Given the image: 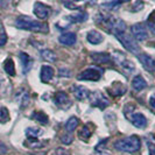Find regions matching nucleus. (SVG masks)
I'll return each instance as SVG.
<instances>
[{"label":"nucleus","instance_id":"2","mask_svg":"<svg viewBox=\"0 0 155 155\" xmlns=\"http://www.w3.org/2000/svg\"><path fill=\"white\" fill-rule=\"evenodd\" d=\"M113 147L116 148L117 150H120V152L135 153L141 147V140L137 135H131V137L125 138V139L117 140L113 143Z\"/></svg>","mask_w":155,"mask_h":155},{"label":"nucleus","instance_id":"31","mask_svg":"<svg viewBox=\"0 0 155 155\" xmlns=\"http://www.w3.org/2000/svg\"><path fill=\"white\" fill-rule=\"evenodd\" d=\"M7 42V35L4 29H0V47L5 46Z\"/></svg>","mask_w":155,"mask_h":155},{"label":"nucleus","instance_id":"14","mask_svg":"<svg viewBox=\"0 0 155 155\" xmlns=\"http://www.w3.org/2000/svg\"><path fill=\"white\" fill-rule=\"evenodd\" d=\"M19 57H20V61H21V64H22V72L23 74H27L31 69L34 61H33V58L29 55L23 53V51H21L19 54Z\"/></svg>","mask_w":155,"mask_h":155},{"label":"nucleus","instance_id":"20","mask_svg":"<svg viewBox=\"0 0 155 155\" xmlns=\"http://www.w3.org/2000/svg\"><path fill=\"white\" fill-rule=\"evenodd\" d=\"M91 58L96 63H99V64H103V63H107L111 60V56L106 53H93L91 54Z\"/></svg>","mask_w":155,"mask_h":155},{"label":"nucleus","instance_id":"16","mask_svg":"<svg viewBox=\"0 0 155 155\" xmlns=\"http://www.w3.org/2000/svg\"><path fill=\"white\" fill-rule=\"evenodd\" d=\"M15 98L21 109L26 107V106L28 105V103H29V94L27 92V90H25V89H21V90H19V91L16 92Z\"/></svg>","mask_w":155,"mask_h":155},{"label":"nucleus","instance_id":"5","mask_svg":"<svg viewBox=\"0 0 155 155\" xmlns=\"http://www.w3.org/2000/svg\"><path fill=\"white\" fill-rule=\"evenodd\" d=\"M89 98H90V103H91L92 106L99 107V109H101V110L105 109V107L109 105V99H107L103 93L98 92V91L90 93Z\"/></svg>","mask_w":155,"mask_h":155},{"label":"nucleus","instance_id":"7","mask_svg":"<svg viewBox=\"0 0 155 155\" xmlns=\"http://www.w3.org/2000/svg\"><path fill=\"white\" fill-rule=\"evenodd\" d=\"M113 60H114V62H116L121 69H124L125 71H127V72H130V71H132V70L134 69L133 63L131 62V61H128L121 53H116V54L113 55Z\"/></svg>","mask_w":155,"mask_h":155},{"label":"nucleus","instance_id":"38","mask_svg":"<svg viewBox=\"0 0 155 155\" xmlns=\"http://www.w3.org/2000/svg\"><path fill=\"white\" fill-rule=\"evenodd\" d=\"M152 16H154V18H155V12H153V14H152Z\"/></svg>","mask_w":155,"mask_h":155},{"label":"nucleus","instance_id":"34","mask_svg":"<svg viewBox=\"0 0 155 155\" xmlns=\"http://www.w3.org/2000/svg\"><path fill=\"white\" fill-rule=\"evenodd\" d=\"M6 153H7V147H6V145L0 141V155H4V154H6Z\"/></svg>","mask_w":155,"mask_h":155},{"label":"nucleus","instance_id":"29","mask_svg":"<svg viewBox=\"0 0 155 155\" xmlns=\"http://www.w3.org/2000/svg\"><path fill=\"white\" fill-rule=\"evenodd\" d=\"M119 5H121V2H119V1H111V2H104L101 6L109 8V9H114V7L119 6Z\"/></svg>","mask_w":155,"mask_h":155},{"label":"nucleus","instance_id":"36","mask_svg":"<svg viewBox=\"0 0 155 155\" xmlns=\"http://www.w3.org/2000/svg\"><path fill=\"white\" fill-rule=\"evenodd\" d=\"M147 26H148V28L150 29V31H152L153 34H155V23L154 22H148Z\"/></svg>","mask_w":155,"mask_h":155},{"label":"nucleus","instance_id":"11","mask_svg":"<svg viewBox=\"0 0 155 155\" xmlns=\"http://www.w3.org/2000/svg\"><path fill=\"white\" fill-rule=\"evenodd\" d=\"M71 91L77 101H84L90 96V91L82 85H74L71 87Z\"/></svg>","mask_w":155,"mask_h":155},{"label":"nucleus","instance_id":"23","mask_svg":"<svg viewBox=\"0 0 155 155\" xmlns=\"http://www.w3.org/2000/svg\"><path fill=\"white\" fill-rule=\"evenodd\" d=\"M4 69L6 71V74L9 76H15V65L12 58H7L5 62H4Z\"/></svg>","mask_w":155,"mask_h":155},{"label":"nucleus","instance_id":"22","mask_svg":"<svg viewBox=\"0 0 155 155\" xmlns=\"http://www.w3.org/2000/svg\"><path fill=\"white\" fill-rule=\"evenodd\" d=\"M41 57L42 60H45L47 62H50V63H55L57 61V56L55 54L54 51L49 50V49H43L41 51Z\"/></svg>","mask_w":155,"mask_h":155},{"label":"nucleus","instance_id":"1","mask_svg":"<svg viewBox=\"0 0 155 155\" xmlns=\"http://www.w3.org/2000/svg\"><path fill=\"white\" fill-rule=\"evenodd\" d=\"M15 26L19 29L31 31L35 33H48V25L34 20L29 16H19L15 20Z\"/></svg>","mask_w":155,"mask_h":155},{"label":"nucleus","instance_id":"8","mask_svg":"<svg viewBox=\"0 0 155 155\" xmlns=\"http://www.w3.org/2000/svg\"><path fill=\"white\" fill-rule=\"evenodd\" d=\"M33 12L35 16L38 19H41V20H45L49 16V13H50V7L47 6L42 2H35L34 4V8H33Z\"/></svg>","mask_w":155,"mask_h":155},{"label":"nucleus","instance_id":"4","mask_svg":"<svg viewBox=\"0 0 155 155\" xmlns=\"http://www.w3.org/2000/svg\"><path fill=\"white\" fill-rule=\"evenodd\" d=\"M103 74V69L101 68H89L81 72L77 76L78 81H99Z\"/></svg>","mask_w":155,"mask_h":155},{"label":"nucleus","instance_id":"32","mask_svg":"<svg viewBox=\"0 0 155 155\" xmlns=\"http://www.w3.org/2000/svg\"><path fill=\"white\" fill-rule=\"evenodd\" d=\"M70 75H71V72L69 69L62 68V69L58 70V76H61V77H70Z\"/></svg>","mask_w":155,"mask_h":155},{"label":"nucleus","instance_id":"13","mask_svg":"<svg viewBox=\"0 0 155 155\" xmlns=\"http://www.w3.org/2000/svg\"><path fill=\"white\" fill-rule=\"evenodd\" d=\"M76 34L72 33V31H67V33H63L62 35L58 38V42L62 43L64 46H74L76 43Z\"/></svg>","mask_w":155,"mask_h":155},{"label":"nucleus","instance_id":"24","mask_svg":"<svg viewBox=\"0 0 155 155\" xmlns=\"http://www.w3.org/2000/svg\"><path fill=\"white\" fill-rule=\"evenodd\" d=\"M92 135V131L90 130V126L89 125H84L83 126V128L79 131L78 133V137H79V139L83 140L84 142H86L87 140L90 139V137Z\"/></svg>","mask_w":155,"mask_h":155},{"label":"nucleus","instance_id":"6","mask_svg":"<svg viewBox=\"0 0 155 155\" xmlns=\"http://www.w3.org/2000/svg\"><path fill=\"white\" fill-rule=\"evenodd\" d=\"M131 33L134 36V39L138 41H145L148 38L147 28L143 23H137L131 27Z\"/></svg>","mask_w":155,"mask_h":155},{"label":"nucleus","instance_id":"37","mask_svg":"<svg viewBox=\"0 0 155 155\" xmlns=\"http://www.w3.org/2000/svg\"><path fill=\"white\" fill-rule=\"evenodd\" d=\"M64 5L68 8H75V9H77V6L75 4H72V2H64Z\"/></svg>","mask_w":155,"mask_h":155},{"label":"nucleus","instance_id":"33","mask_svg":"<svg viewBox=\"0 0 155 155\" xmlns=\"http://www.w3.org/2000/svg\"><path fill=\"white\" fill-rule=\"evenodd\" d=\"M148 153L149 155H155V143L152 141H148Z\"/></svg>","mask_w":155,"mask_h":155},{"label":"nucleus","instance_id":"27","mask_svg":"<svg viewBox=\"0 0 155 155\" xmlns=\"http://www.w3.org/2000/svg\"><path fill=\"white\" fill-rule=\"evenodd\" d=\"M0 96L1 97H6L8 96V93L11 91V85L9 83L6 82V81H0Z\"/></svg>","mask_w":155,"mask_h":155},{"label":"nucleus","instance_id":"25","mask_svg":"<svg viewBox=\"0 0 155 155\" xmlns=\"http://www.w3.org/2000/svg\"><path fill=\"white\" fill-rule=\"evenodd\" d=\"M31 118L34 119V120H36L38 123L42 125H47L48 124V116H47L46 113H43V112H41V111H36V112H34L33 114H31Z\"/></svg>","mask_w":155,"mask_h":155},{"label":"nucleus","instance_id":"17","mask_svg":"<svg viewBox=\"0 0 155 155\" xmlns=\"http://www.w3.org/2000/svg\"><path fill=\"white\" fill-rule=\"evenodd\" d=\"M87 41L92 45H99L104 41L103 34L97 31H91L87 33Z\"/></svg>","mask_w":155,"mask_h":155},{"label":"nucleus","instance_id":"3","mask_svg":"<svg viewBox=\"0 0 155 155\" xmlns=\"http://www.w3.org/2000/svg\"><path fill=\"white\" fill-rule=\"evenodd\" d=\"M117 39L120 41V43L130 51L134 55H139L140 54V46L138 45L137 40L132 38L130 34H127L126 31L125 33H121L119 35H117Z\"/></svg>","mask_w":155,"mask_h":155},{"label":"nucleus","instance_id":"12","mask_svg":"<svg viewBox=\"0 0 155 155\" xmlns=\"http://www.w3.org/2000/svg\"><path fill=\"white\" fill-rule=\"evenodd\" d=\"M130 120H131V123H132L135 127H138V128H143V127H146V125H147V119H146V117L143 116L142 113H139V112L133 113L132 116L130 117Z\"/></svg>","mask_w":155,"mask_h":155},{"label":"nucleus","instance_id":"21","mask_svg":"<svg viewBox=\"0 0 155 155\" xmlns=\"http://www.w3.org/2000/svg\"><path fill=\"white\" fill-rule=\"evenodd\" d=\"M69 22L71 23H78V22H84L86 19H87V14L84 12H78L77 14H74V15H69L65 18Z\"/></svg>","mask_w":155,"mask_h":155},{"label":"nucleus","instance_id":"26","mask_svg":"<svg viewBox=\"0 0 155 155\" xmlns=\"http://www.w3.org/2000/svg\"><path fill=\"white\" fill-rule=\"evenodd\" d=\"M78 125H79V120H78L77 117H71L67 121V124H65V130L69 133H71L72 131H75L77 128Z\"/></svg>","mask_w":155,"mask_h":155},{"label":"nucleus","instance_id":"9","mask_svg":"<svg viewBox=\"0 0 155 155\" xmlns=\"http://www.w3.org/2000/svg\"><path fill=\"white\" fill-rule=\"evenodd\" d=\"M54 101H55V104H56L58 107H61V109H68L70 105H71L69 96L65 92H63V91H58V92L55 93Z\"/></svg>","mask_w":155,"mask_h":155},{"label":"nucleus","instance_id":"10","mask_svg":"<svg viewBox=\"0 0 155 155\" xmlns=\"http://www.w3.org/2000/svg\"><path fill=\"white\" fill-rule=\"evenodd\" d=\"M140 63L143 65V68L150 72L155 71V58L147 54H139L138 56Z\"/></svg>","mask_w":155,"mask_h":155},{"label":"nucleus","instance_id":"19","mask_svg":"<svg viewBox=\"0 0 155 155\" xmlns=\"http://www.w3.org/2000/svg\"><path fill=\"white\" fill-rule=\"evenodd\" d=\"M41 134H42V131L40 128H36V127H28L26 130V135L28 138V141H31V142H36L38 137Z\"/></svg>","mask_w":155,"mask_h":155},{"label":"nucleus","instance_id":"28","mask_svg":"<svg viewBox=\"0 0 155 155\" xmlns=\"http://www.w3.org/2000/svg\"><path fill=\"white\" fill-rule=\"evenodd\" d=\"M8 120H9L8 110L6 107H0V123L4 124V123H7Z\"/></svg>","mask_w":155,"mask_h":155},{"label":"nucleus","instance_id":"35","mask_svg":"<svg viewBox=\"0 0 155 155\" xmlns=\"http://www.w3.org/2000/svg\"><path fill=\"white\" fill-rule=\"evenodd\" d=\"M149 105L155 110V92L150 96V98H149Z\"/></svg>","mask_w":155,"mask_h":155},{"label":"nucleus","instance_id":"30","mask_svg":"<svg viewBox=\"0 0 155 155\" xmlns=\"http://www.w3.org/2000/svg\"><path fill=\"white\" fill-rule=\"evenodd\" d=\"M72 140H74V138H72V135L71 134H64V135H62V138H61V141H62L64 145H70L71 142H72Z\"/></svg>","mask_w":155,"mask_h":155},{"label":"nucleus","instance_id":"15","mask_svg":"<svg viewBox=\"0 0 155 155\" xmlns=\"http://www.w3.org/2000/svg\"><path fill=\"white\" fill-rule=\"evenodd\" d=\"M54 74H55V71L51 67H49V65H43V67L41 68V81H42L43 83L48 84V83L53 79Z\"/></svg>","mask_w":155,"mask_h":155},{"label":"nucleus","instance_id":"18","mask_svg":"<svg viewBox=\"0 0 155 155\" xmlns=\"http://www.w3.org/2000/svg\"><path fill=\"white\" fill-rule=\"evenodd\" d=\"M147 86V82L143 79L142 76H135V77L133 78L132 81V87L135 90V91H141V90H143L145 87Z\"/></svg>","mask_w":155,"mask_h":155}]
</instances>
